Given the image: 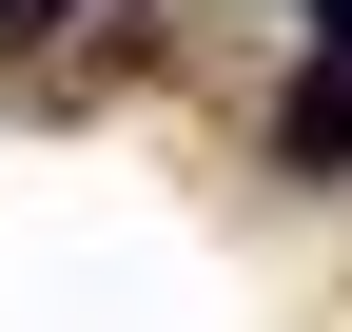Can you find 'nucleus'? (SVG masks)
Here are the masks:
<instances>
[{"instance_id":"f257e3e1","label":"nucleus","mask_w":352,"mask_h":332,"mask_svg":"<svg viewBox=\"0 0 352 332\" xmlns=\"http://www.w3.org/2000/svg\"><path fill=\"white\" fill-rule=\"evenodd\" d=\"M314 39H333V78H352V0H314Z\"/></svg>"},{"instance_id":"f03ea898","label":"nucleus","mask_w":352,"mask_h":332,"mask_svg":"<svg viewBox=\"0 0 352 332\" xmlns=\"http://www.w3.org/2000/svg\"><path fill=\"white\" fill-rule=\"evenodd\" d=\"M0 20H78V0H0Z\"/></svg>"}]
</instances>
